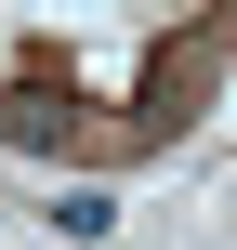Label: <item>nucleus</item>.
Listing matches in <instances>:
<instances>
[{"label": "nucleus", "mask_w": 237, "mask_h": 250, "mask_svg": "<svg viewBox=\"0 0 237 250\" xmlns=\"http://www.w3.org/2000/svg\"><path fill=\"white\" fill-rule=\"evenodd\" d=\"M53 224H66V237H106V224H119V198H106V185H66V198H53Z\"/></svg>", "instance_id": "obj_1"}]
</instances>
